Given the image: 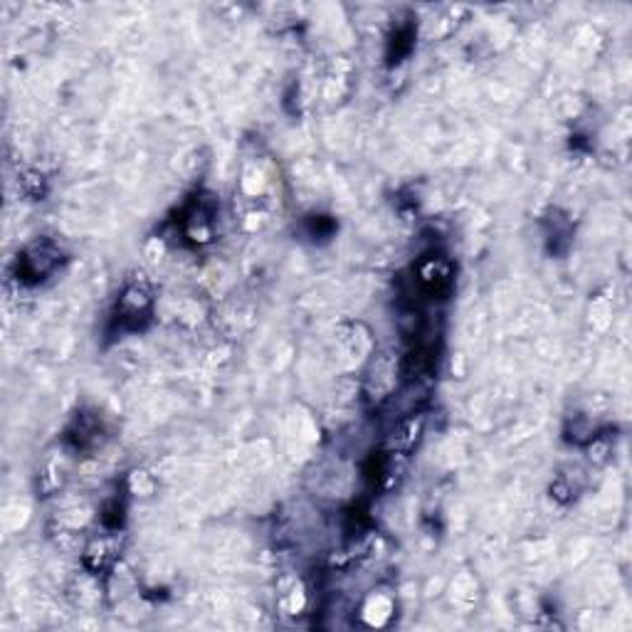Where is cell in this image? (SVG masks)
I'll use <instances>...</instances> for the list:
<instances>
[{
  "label": "cell",
  "instance_id": "3",
  "mask_svg": "<svg viewBox=\"0 0 632 632\" xmlns=\"http://www.w3.org/2000/svg\"><path fill=\"white\" fill-rule=\"evenodd\" d=\"M57 260H60V252H57L55 247L35 245L33 250L25 252V255L18 260L20 270H23L20 272V277L23 279H30V277L42 279L45 275H50L52 270H55Z\"/></svg>",
  "mask_w": 632,
  "mask_h": 632
},
{
  "label": "cell",
  "instance_id": "1",
  "mask_svg": "<svg viewBox=\"0 0 632 632\" xmlns=\"http://www.w3.org/2000/svg\"><path fill=\"white\" fill-rule=\"evenodd\" d=\"M154 302L144 284H129L119 297L117 312H114V324L119 331H141L151 321Z\"/></svg>",
  "mask_w": 632,
  "mask_h": 632
},
{
  "label": "cell",
  "instance_id": "2",
  "mask_svg": "<svg viewBox=\"0 0 632 632\" xmlns=\"http://www.w3.org/2000/svg\"><path fill=\"white\" fill-rule=\"evenodd\" d=\"M215 208L213 203H208V198H198L193 203H188V208L183 210L181 228L183 237L191 240L193 245H203V242L213 240V225H215Z\"/></svg>",
  "mask_w": 632,
  "mask_h": 632
}]
</instances>
